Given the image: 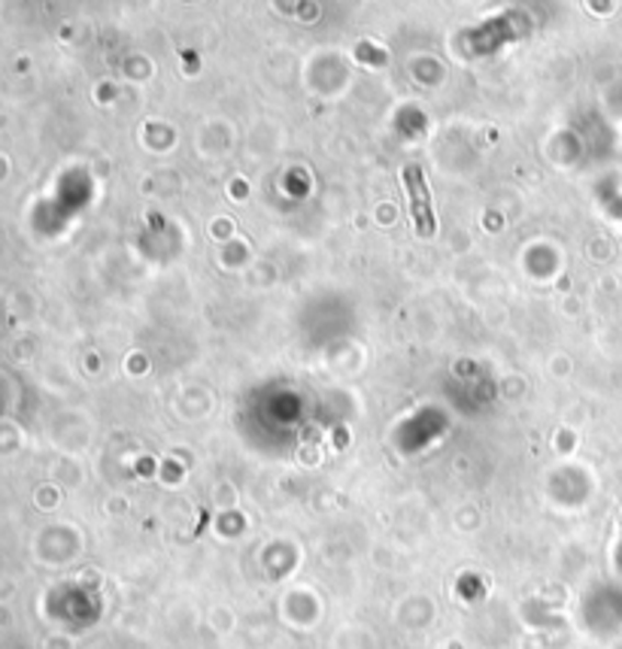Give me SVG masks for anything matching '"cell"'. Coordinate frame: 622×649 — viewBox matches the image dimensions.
<instances>
[{
	"instance_id": "1",
	"label": "cell",
	"mask_w": 622,
	"mask_h": 649,
	"mask_svg": "<svg viewBox=\"0 0 622 649\" xmlns=\"http://www.w3.org/2000/svg\"><path fill=\"white\" fill-rule=\"evenodd\" d=\"M404 185H407V197H410V216H414L416 235L431 237L438 231V219H434V207H431V195H428V182L422 177L419 164H407L404 168Z\"/></svg>"
}]
</instances>
